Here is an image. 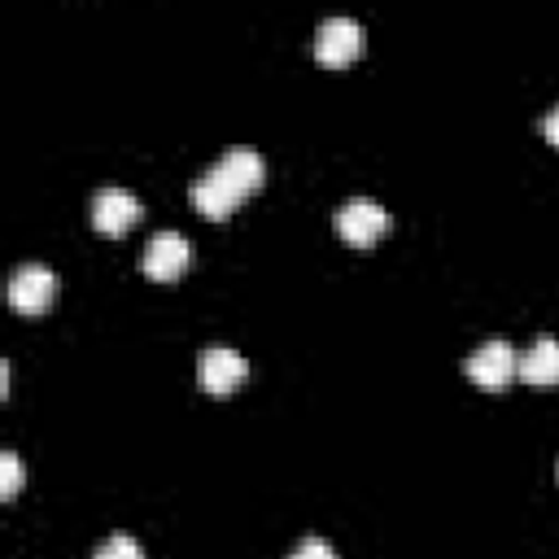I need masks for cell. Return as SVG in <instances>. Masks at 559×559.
<instances>
[{
    "instance_id": "10",
    "label": "cell",
    "mask_w": 559,
    "mask_h": 559,
    "mask_svg": "<svg viewBox=\"0 0 559 559\" xmlns=\"http://www.w3.org/2000/svg\"><path fill=\"white\" fill-rule=\"evenodd\" d=\"M214 166H218V170H223V175H227L245 197H249V192H258V188H262V179H266V162H262V153H258V148H245V144L227 148Z\"/></svg>"
},
{
    "instance_id": "5",
    "label": "cell",
    "mask_w": 559,
    "mask_h": 559,
    "mask_svg": "<svg viewBox=\"0 0 559 559\" xmlns=\"http://www.w3.org/2000/svg\"><path fill=\"white\" fill-rule=\"evenodd\" d=\"M52 297H57V275H52L48 266L26 262V266L13 271V280H9V306H13V310H22V314H44V310L52 306Z\"/></svg>"
},
{
    "instance_id": "4",
    "label": "cell",
    "mask_w": 559,
    "mask_h": 559,
    "mask_svg": "<svg viewBox=\"0 0 559 559\" xmlns=\"http://www.w3.org/2000/svg\"><path fill=\"white\" fill-rule=\"evenodd\" d=\"M188 262H192V245H188L179 231H157V236L144 245V258H140L144 275L157 280V284L179 280V275L188 271Z\"/></svg>"
},
{
    "instance_id": "9",
    "label": "cell",
    "mask_w": 559,
    "mask_h": 559,
    "mask_svg": "<svg viewBox=\"0 0 559 559\" xmlns=\"http://www.w3.org/2000/svg\"><path fill=\"white\" fill-rule=\"evenodd\" d=\"M520 380L533 389H555L559 384V341L555 336H537L524 358H520Z\"/></svg>"
},
{
    "instance_id": "6",
    "label": "cell",
    "mask_w": 559,
    "mask_h": 559,
    "mask_svg": "<svg viewBox=\"0 0 559 559\" xmlns=\"http://www.w3.org/2000/svg\"><path fill=\"white\" fill-rule=\"evenodd\" d=\"M362 52V26L354 17H328L314 31V57L323 66H349Z\"/></svg>"
},
{
    "instance_id": "1",
    "label": "cell",
    "mask_w": 559,
    "mask_h": 559,
    "mask_svg": "<svg viewBox=\"0 0 559 559\" xmlns=\"http://www.w3.org/2000/svg\"><path fill=\"white\" fill-rule=\"evenodd\" d=\"M463 371H467V380L476 384V389H489V393H502L515 376H520V358H515V349H511V341H502V336H493V341H480L472 354H467V362H463Z\"/></svg>"
},
{
    "instance_id": "2",
    "label": "cell",
    "mask_w": 559,
    "mask_h": 559,
    "mask_svg": "<svg viewBox=\"0 0 559 559\" xmlns=\"http://www.w3.org/2000/svg\"><path fill=\"white\" fill-rule=\"evenodd\" d=\"M336 236L345 240V245H358V249H367V245H376L389 227H393V218H389V210L384 205H376L371 197H349L341 210H336Z\"/></svg>"
},
{
    "instance_id": "14",
    "label": "cell",
    "mask_w": 559,
    "mask_h": 559,
    "mask_svg": "<svg viewBox=\"0 0 559 559\" xmlns=\"http://www.w3.org/2000/svg\"><path fill=\"white\" fill-rule=\"evenodd\" d=\"M542 131H546V140H550V144L559 148V105H555V109L546 114V122H542Z\"/></svg>"
},
{
    "instance_id": "13",
    "label": "cell",
    "mask_w": 559,
    "mask_h": 559,
    "mask_svg": "<svg viewBox=\"0 0 559 559\" xmlns=\"http://www.w3.org/2000/svg\"><path fill=\"white\" fill-rule=\"evenodd\" d=\"M288 559H336V550H332L323 537H306Z\"/></svg>"
},
{
    "instance_id": "11",
    "label": "cell",
    "mask_w": 559,
    "mask_h": 559,
    "mask_svg": "<svg viewBox=\"0 0 559 559\" xmlns=\"http://www.w3.org/2000/svg\"><path fill=\"white\" fill-rule=\"evenodd\" d=\"M92 559H144V550H140V542H135V537L114 533V537H105V542L96 546V555H92Z\"/></svg>"
},
{
    "instance_id": "3",
    "label": "cell",
    "mask_w": 559,
    "mask_h": 559,
    "mask_svg": "<svg viewBox=\"0 0 559 559\" xmlns=\"http://www.w3.org/2000/svg\"><path fill=\"white\" fill-rule=\"evenodd\" d=\"M245 376H249V367H245V358H240L236 349H227V345H205V349H201L197 380H201L205 393L227 397V393H236V389L245 384Z\"/></svg>"
},
{
    "instance_id": "8",
    "label": "cell",
    "mask_w": 559,
    "mask_h": 559,
    "mask_svg": "<svg viewBox=\"0 0 559 559\" xmlns=\"http://www.w3.org/2000/svg\"><path fill=\"white\" fill-rule=\"evenodd\" d=\"M240 201H245V192H240V188H236L218 166H210V170H205V175H197V183H192V205H197L205 218H214V223H218V218H227Z\"/></svg>"
},
{
    "instance_id": "7",
    "label": "cell",
    "mask_w": 559,
    "mask_h": 559,
    "mask_svg": "<svg viewBox=\"0 0 559 559\" xmlns=\"http://www.w3.org/2000/svg\"><path fill=\"white\" fill-rule=\"evenodd\" d=\"M140 218V201L127 188H100L92 197V227L100 236H127Z\"/></svg>"
},
{
    "instance_id": "12",
    "label": "cell",
    "mask_w": 559,
    "mask_h": 559,
    "mask_svg": "<svg viewBox=\"0 0 559 559\" xmlns=\"http://www.w3.org/2000/svg\"><path fill=\"white\" fill-rule=\"evenodd\" d=\"M17 489H22V459L13 450H4L0 454V498L9 502V498H17Z\"/></svg>"
}]
</instances>
